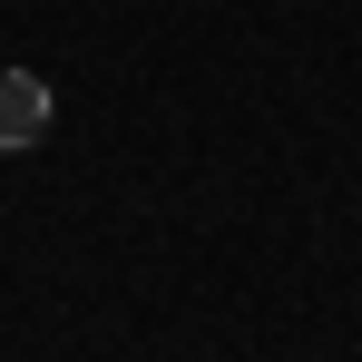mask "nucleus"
<instances>
[{
	"label": "nucleus",
	"mask_w": 362,
	"mask_h": 362,
	"mask_svg": "<svg viewBox=\"0 0 362 362\" xmlns=\"http://www.w3.org/2000/svg\"><path fill=\"white\" fill-rule=\"evenodd\" d=\"M49 118H59L49 78H40V69H0V147H40Z\"/></svg>",
	"instance_id": "f257e3e1"
}]
</instances>
